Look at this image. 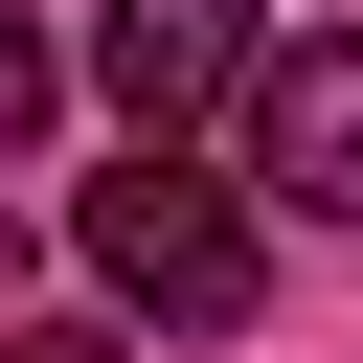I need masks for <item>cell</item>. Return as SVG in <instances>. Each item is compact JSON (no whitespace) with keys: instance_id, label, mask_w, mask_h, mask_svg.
<instances>
[{"instance_id":"obj_1","label":"cell","mask_w":363,"mask_h":363,"mask_svg":"<svg viewBox=\"0 0 363 363\" xmlns=\"http://www.w3.org/2000/svg\"><path fill=\"white\" fill-rule=\"evenodd\" d=\"M68 227H91L113 318H182V340H227V318L272 295V227H250V182H204V159H113Z\"/></svg>"},{"instance_id":"obj_2","label":"cell","mask_w":363,"mask_h":363,"mask_svg":"<svg viewBox=\"0 0 363 363\" xmlns=\"http://www.w3.org/2000/svg\"><path fill=\"white\" fill-rule=\"evenodd\" d=\"M250 68H272L250 0H91V91L136 113V159H182L204 113H250Z\"/></svg>"},{"instance_id":"obj_3","label":"cell","mask_w":363,"mask_h":363,"mask_svg":"<svg viewBox=\"0 0 363 363\" xmlns=\"http://www.w3.org/2000/svg\"><path fill=\"white\" fill-rule=\"evenodd\" d=\"M250 182L318 204V227H363V23H295L250 68Z\"/></svg>"},{"instance_id":"obj_4","label":"cell","mask_w":363,"mask_h":363,"mask_svg":"<svg viewBox=\"0 0 363 363\" xmlns=\"http://www.w3.org/2000/svg\"><path fill=\"white\" fill-rule=\"evenodd\" d=\"M45 91H68V68H45V23H0V159L45 136Z\"/></svg>"},{"instance_id":"obj_5","label":"cell","mask_w":363,"mask_h":363,"mask_svg":"<svg viewBox=\"0 0 363 363\" xmlns=\"http://www.w3.org/2000/svg\"><path fill=\"white\" fill-rule=\"evenodd\" d=\"M0 363H113V340H91V318H0Z\"/></svg>"}]
</instances>
